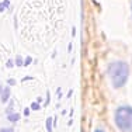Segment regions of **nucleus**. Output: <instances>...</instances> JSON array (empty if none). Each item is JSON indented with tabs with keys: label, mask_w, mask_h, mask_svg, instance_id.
Here are the masks:
<instances>
[{
	"label": "nucleus",
	"mask_w": 132,
	"mask_h": 132,
	"mask_svg": "<svg viewBox=\"0 0 132 132\" xmlns=\"http://www.w3.org/2000/svg\"><path fill=\"white\" fill-rule=\"evenodd\" d=\"M108 75L111 77L112 86L115 89L122 87L128 80V75H129V68L125 62H114L108 66Z\"/></svg>",
	"instance_id": "1"
},
{
	"label": "nucleus",
	"mask_w": 132,
	"mask_h": 132,
	"mask_svg": "<svg viewBox=\"0 0 132 132\" xmlns=\"http://www.w3.org/2000/svg\"><path fill=\"white\" fill-rule=\"evenodd\" d=\"M115 125L122 132H132V107L124 105L115 111Z\"/></svg>",
	"instance_id": "2"
},
{
	"label": "nucleus",
	"mask_w": 132,
	"mask_h": 132,
	"mask_svg": "<svg viewBox=\"0 0 132 132\" xmlns=\"http://www.w3.org/2000/svg\"><path fill=\"white\" fill-rule=\"evenodd\" d=\"M2 101L3 103H6V101H9V98H10V87H6V89H3V92H2Z\"/></svg>",
	"instance_id": "3"
},
{
	"label": "nucleus",
	"mask_w": 132,
	"mask_h": 132,
	"mask_svg": "<svg viewBox=\"0 0 132 132\" xmlns=\"http://www.w3.org/2000/svg\"><path fill=\"white\" fill-rule=\"evenodd\" d=\"M7 118L10 122H17L18 119H20V114H17V112H10V114L7 115Z\"/></svg>",
	"instance_id": "4"
},
{
	"label": "nucleus",
	"mask_w": 132,
	"mask_h": 132,
	"mask_svg": "<svg viewBox=\"0 0 132 132\" xmlns=\"http://www.w3.org/2000/svg\"><path fill=\"white\" fill-rule=\"evenodd\" d=\"M52 119L53 118H46V121H45L46 131H48V132H52Z\"/></svg>",
	"instance_id": "5"
},
{
	"label": "nucleus",
	"mask_w": 132,
	"mask_h": 132,
	"mask_svg": "<svg viewBox=\"0 0 132 132\" xmlns=\"http://www.w3.org/2000/svg\"><path fill=\"white\" fill-rule=\"evenodd\" d=\"M15 65H17V66H23V65H24V63H23V58H21L20 55L15 58Z\"/></svg>",
	"instance_id": "6"
},
{
	"label": "nucleus",
	"mask_w": 132,
	"mask_h": 132,
	"mask_svg": "<svg viewBox=\"0 0 132 132\" xmlns=\"http://www.w3.org/2000/svg\"><path fill=\"white\" fill-rule=\"evenodd\" d=\"M31 110H34V111H37V110H39V103H38V101L32 103V104H31Z\"/></svg>",
	"instance_id": "7"
},
{
	"label": "nucleus",
	"mask_w": 132,
	"mask_h": 132,
	"mask_svg": "<svg viewBox=\"0 0 132 132\" xmlns=\"http://www.w3.org/2000/svg\"><path fill=\"white\" fill-rule=\"evenodd\" d=\"M31 62H32V58H31V56H27L26 61H24V66H28V65L31 63Z\"/></svg>",
	"instance_id": "8"
},
{
	"label": "nucleus",
	"mask_w": 132,
	"mask_h": 132,
	"mask_svg": "<svg viewBox=\"0 0 132 132\" xmlns=\"http://www.w3.org/2000/svg\"><path fill=\"white\" fill-rule=\"evenodd\" d=\"M6 66H7V68H13V66H14V62L11 61V59H9L7 63H6Z\"/></svg>",
	"instance_id": "9"
},
{
	"label": "nucleus",
	"mask_w": 132,
	"mask_h": 132,
	"mask_svg": "<svg viewBox=\"0 0 132 132\" xmlns=\"http://www.w3.org/2000/svg\"><path fill=\"white\" fill-rule=\"evenodd\" d=\"M7 83L10 84V86H14V84H15V80H14V79H9Z\"/></svg>",
	"instance_id": "10"
},
{
	"label": "nucleus",
	"mask_w": 132,
	"mask_h": 132,
	"mask_svg": "<svg viewBox=\"0 0 132 132\" xmlns=\"http://www.w3.org/2000/svg\"><path fill=\"white\" fill-rule=\"evenodd\" d=\"M4 9H6V4H4V3H0V13L4 11Z\"/></svg>",
	"instance_id": "11"
},
{
	"label": "nucleus",
	"mask_w": 132,
	"mask_h": 132,
	"mask_svg": "<svg viewBox=\"0 0 132 132\" xmlns=\"http://www.w3.org/2000/svg\"><path fill=\"white\" fill-rule=\"evenodd\" d=\"M0 132H13V129H10V128H3V129H0Z\"/></svg>",
	"instance_id": "12"
},
{
	"label": "nucleus",
	"mask_w": 132,
	"mask_h": 132,
	"mask_svg": "<svg viewBox=\"0 0 132 132\" xmlns=\"http://www.w3.org/2000/svg\"><path fill=\"white\" fill-rule=\"evenodd\" d=\"M6 4V7H9V6H10V2H9V0H4V2H3Z\"/></svg>",
	"instance_id": "13"
},
{
	"label": "nucleus",
	"mask_w": 132,
	"mask_h": 132,
	"mask_svg": "<svg viewBox=\"0 0 132 132\" xmlns=\"http://www.w3.org/2000/svg\"><path fill=\"white\" fill-rule=\"evenodd\" d=\"M28 114H30V110L26 108V110H24V115H28Z\"/></svg>",
	"instance_id": "14"
},
{
	"label": "nucleus",
	"mask_w": 132,
	"mask_h": 132,
	"mask_svg": "<svg viewBox=\"0 0 132 132\" xmlns=\"http://www.w3.org/2000/svg\"><path fill=\"white\" fill-rule=\"evenodd\" d=\"M48 103H49V92H48V98H46V101H45V105H48Z\"/></svg>",
	"instance_id": "15"
},
{
	"label": "nucleus",
	"mask_w": 132,
	"mask_h": 132,
	"mask_svg": "<svg viewBox=\"0 0 132 132\" xmlns=\"http://www.w3.org/2000/svg\"><path fill=\"white\" fill-rule=\"evenodd\" d=\"M94 132H104V131H101V129H96Z\"/></svg>",
	"instance_id": "16"
},
{
	"label": "nucleus",
	"mask_w": 132,
	"mask_h": 132,
	"mask_svg": "<svg viewBox=\"0 0 132 132\" xmlns=\"http://www.w3.org/2000/svg\"><path fill=\"white\" fill-rule=\"evenodd\" d=\"M2 92H3V87H2V86H0V94H2Z\"/></svg>",
	"instance_id": "17"
}]
</instances>
